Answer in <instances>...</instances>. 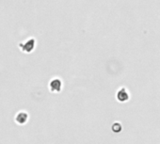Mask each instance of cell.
<instances>
[{
  "label": "cell",
  "instance_id": "obj_3",
  "mask_svg": "<svg viewBox=\"0 0 160 144\" xmlns=\"http://www.w3.org/2000/svg\"><path fill=\"white\" fill-rule=\"evenodd\" d=\"M50 89L52 92H58L61 89V82L59 79H54L51 81L50 83Z\"/></svg>",
  "mask_w": 160,
  "mask_h": 144
},
{
  "label": "cell",
  "instance_id": "obj_4",
  "mask_svg": "<svg viewBox=\"0 0 160 144\" xmlns=\"http://www.w3.org/2000/svg\"><path fill=\"white\" fill-rule=\"evenodd\" d=\"M118 98H119L120 101H124V100H126V99L128 98V95H127V93L124 92V90H122V91H120L119 93H118Z\"/></svg>",
  "mask_w": 160,
  "mask_h": 144
},
{
  "label": "cell",
  "instance_id": "obj_1",
  "mask_svg": "<svg viewBox=\"0 0 160 144\" xmlns=\"http://www.w3.org/2000/svg\"><path fill=\"white\" fill-rule=\"evenodd\" d=\"M35 44H36V42L34 39H28L26 42L19 43V48L24 53H30L34 50Z\"/></svg>",
  "mask_w": 160,
  "mask_h": 144
},
{
  "label": "cell",
  "instance_id": "obj_2",
  "mask_svg": "<svg viewBox=\"0 0 160 144\" xmlns=\"http://www.w3.org/2000/svg\"><path fill=\"white\" fill-rule=\"evenodd\" d=\"M28 120V114L25 111H20L15 116V122L18 124H25Z\"/></svg>",
  "mask_w": 160,
  "mask_h": 144
}]
</instances>
